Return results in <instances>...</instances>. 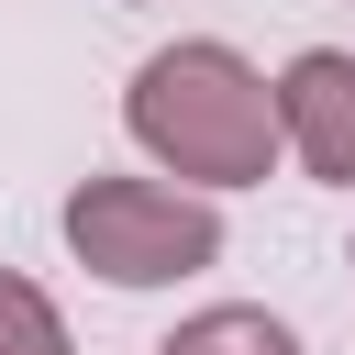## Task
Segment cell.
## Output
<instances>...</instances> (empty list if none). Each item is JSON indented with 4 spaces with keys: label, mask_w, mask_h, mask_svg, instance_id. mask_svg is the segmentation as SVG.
Segmentation results:
<instances>
[{
    "label": "cell",
    "mask_w": 355,
    "mask_h": 355,
    "mask_svg": "<svg viewBox=\"0 0 355 355\" xmlns=\"http://www.w3.org/2000/svg\"><path fill=\"white\" fill-rule=\"evenodd\" d=\"M122 133L178 178V189H255L288 144H277V78H255L222 33H178L133 67L122 89Z\"/></svg>",
    "instance_id": "cell-1"
},
{
    "label": "cell",
    "mask_w": 355,
    "mask_h": 355,
    "mask_svg": "<svg viewBox=\"0 0 355 355\" xmlns=\"http://www.w3.org/2000/svg\"><path fill=\"white\" fill-rule=\"evenodd\" d=\"M67 255L111 288H178L200 266H222V200L211 189H166V178H78L67 189Z\"/></svg>",
    "instance_id": "cell-2"
},
{
    "label": "cell",
    "mask_w": 355,
    "mask_h": 355,
    "mask_svg": "<svg viewBox=\"0 0 355 355\" xmlns=\"http://www.w3.org/2000/svg\"><path fill=\"white\" fill-rule=\"evenodd\" d=\"M277 144L322 189H355V55L344 44H300L277 67Z\"/></svg>",
    "instance_id": "cell-3"
},
{
    "label": "cell",
    "mask_w": 355,
    "mask_h": 355,
    "mask_svg": "<svg viewBox=\"0 0 355 355\" xmlns=\"http://www.w3.org/2000/svg\"><path fill=\"white\" fill-rule=\"evenodd\" d=\"M155 355H300V333L277 311H255V300H222V311H189Z\"/></svg>",
    "instance_id": "cell-4"
},
{
    "label": "cell",
    "mask_w": 355,
    "mask_h": 355,
    "mask_svg": "<svg viewBox=\"0 0 355 355\" xmlns=\"http://www.w3.org/2000/svg\"><path fill=\"white\" fill-rule=\"evenodd\" d=\"M0 355H78L67 344V311L33 277H11V266H0Z\"/></svg>",
    "instance_id": "cell-5"
}]
</instances>
